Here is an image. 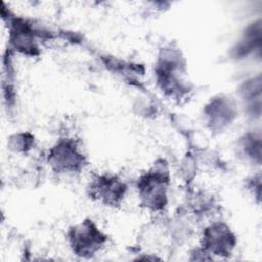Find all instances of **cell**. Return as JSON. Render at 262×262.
Here are the masks:
<instances>
[{
	"instance_id": "8fae6325",
	"label": "cell",
	"mask_w": 262,
	"mask_h": 262,
	"mask_svg": "<svg viewBox=\"0 0 262 262\" xmlns=\"http://www.w3.org/2000/svg\"><path fill=\"white\" fill-rule=\"evenodd\" d=\"M36 140L34 134L28 131L13 133L9 136L7 141L8 148L14 154L27 155L35 146Z\"/></svg>"
},
{
	"instance_id": "52a82bcc",
	"label": "cell",
	"mask_w": 262,
	"mask_h": 262,
	"mask_svg": "<svg viewBox=\"0 0 262 262\" xmlns=\"http://www.w3.org/2000/svg\"><path fill=\"white\" fill-rule=\"evenodd\" d=\"M237 244L236 236L224 221H211L202 231L201 248L209 255L228 257Z\"/></svg>"
},
{
	"instance_id": "3957f363",
	"label": "cell",
	"mask_w": 262,
	"mask_h": 262,
	"mask_svg": "<svg viewBox=\"0 0 262 262\" xmlns=\"http://www.w3.org/2000/svg\"><path fill=\"white\" fill-rule=\"evenodd\" d=\"M46 162L56 174L77 175L87 166V157L74 138H58L48 149Z\"/></svg>"
},
{
	"instance_id": "30bf717a",
	"label": "cell",
	"mask_w": 262,
	"mask_h": 262,
	"mask_svg": "<svg viewBox=\"0 0 262 262\" xmlns=\"http://www.w3.org/2000/svg\"><path fill=\"white\" fill-rule=\"evenodd\" d=\"M239 96L244 101L246 111L250 115L260 116L261 108V82L260 78H251L239 87Z\"/></svg>"
},
{
	"instance_id": "8992f818",
	"label": "cell",
	"mask_w": 262,
	"mask_h": 262,
	"mask_svg": "<svg viewBox=\"0 0 262 262\" xmlns=\"http://www.w3.org/2000/svg\"><path fill=\"white\" fill-rule=\"evenodd\" d=\"M8 24L10 49L31 57L39 55V41L44 37L45 31L37 28L32 21L17 16L9 17Z\"/></svg>"
},
{
	"instance_id": "6da1fadb",
	"label": "cell",
	"mask_w": 262,
	"mask_h": 262,
	"mask_svg": "<svg viewBox=\"0 0 262 262\" xmlns=\"http://www.w3.org/2000/svg\"><path fill=\"white\" fill-rule=\"evenodd\" d=\"M186 62L181 50L172 45L165 46L158 54L155 67L157 84L165 95L173 99H183L191 91L184 79Z\"/></svg>"
},
{
	"instance_id": "5b68a950",
	"label": "cell",
	"mask_w": 262,
	"mask_h": 262,
	"mask_svg": "<svg viewBox=\"0 0 262 262\" xmlns=\"http://www.w3.org/2000/svg\"><path fill=\"white\" fill-rule=\"evenodd\" d=\"M86 190L93 202L108 208H118L126 199L128 185L118 175L99 173L89 179Z\"/></svg>"
},
{
	"instance_id": "ba28073f",
	"label": "cell",
	"mask_w": 262,
	"mask_h": 262,
	"mask_svg": "<svg viewBox=\"0 0 262 262\" xmlns=\"http://www.w3.org/2000/svg\"><path fill=\"white\" fill-rule=\"evenodd\" d=\"M238 115L237 103L233 98L220 94L204 106L203 119L206 127L213 133H221L230 127Z\"/></svg>"
},
{
	"instance_id": "277c9868",
	"label": "cell",
	"mask_w": 262,
	"mask_h": 262,
	"mask_svg": "<svg viewBox=\"0 0 262 262\" xmlns=\"http://www.w3.org/2000/svg\"><path fill=\"white\" fill-rule=\"evenodd\" d=\"M67 239L74 254L91 258L104 248L107 236L92 219L85 218L68 229Z\"/></svg>"
},
{
	"instance_id": "7a4b0ae2",
	"label": "cell",
	"mask_w": 262,
	"mask_h": 262,
	"mask_svg": "<svg viewBox=\"0 0 262 262\" xmlns=\"http://www.w3.org/2000/svg\"><path fill=\"white\" fill-rule=\"evenodd\" d=\"M171 172L166 160H157L136 181L139 204L150 213L159 214L169 204Z\"/></svg>"
},
{
	"instance_id": "9c48e42d",
	"label": "cell",
	"mask_w": 262,
	"mask_h": 262,
	"mask_svg": "<svg viewBox=\"0 0 262 262\" xmlns=\"http://www.w3.org/2000/svg\"><path fill=\"white\" fill-rule=\"evenodd\" d=\"M236 152L246 162L260 165L261 163V136L259 132L244 133L236 142Z\"/></svg>"
},
{
	"instance_id": "7c38bea8",
	"label": "cell",
	"mask_w": 262,
	"mask_h": 262,
	"mask_svg": "<svg viewBox=\"0 0 262 262\" xmlns=\"http://www.w3.org/2000/svg\"><path fill=\"white\" fill-rule=\"evenodd\" d=\"M247 187L249 191L257 198L258 202H260V195H261V177L260 173H257L253 175L251 178L248 179L247 181Z\"/></svg>"
}]
</instances>
